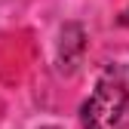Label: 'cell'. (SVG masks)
Wrapping results in <instances>:
<instances>
[{"instance_id": "obj_1", "label": "cell", "mask_w": 129, "mask_h": 129, "mask_svg": "<svg viewBox=\"0 0 129 129\" xmlns=\"http://www.w3.org/2000/svg\"><path fill=\"white\" fill-rule=\"evenodd\" d=\"M83 129H129V71L111 68L80 111Z\"/></svg>"}, {"instance_id": "obj_2", "label": "cell", "mask_w": 129, "mask_h": 129, "mask_svg": "<svg viewBox=\"0 0 129 129\" xmlns=\"http://www.w3.org/2000/svg\"><path fill=\"white\" fill-rule=\"evenodd\" d=\"M46 129H55V126H46Z\"/></svg>"}]
</instances>
